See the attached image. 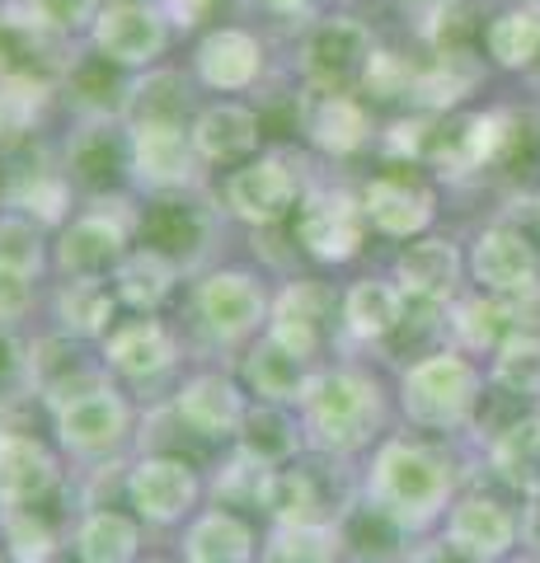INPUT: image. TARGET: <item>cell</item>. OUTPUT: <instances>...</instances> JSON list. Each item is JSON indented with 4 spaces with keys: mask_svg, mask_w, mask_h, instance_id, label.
<instances>
[{
    "mask_svg": "<svg viewBox=\"0 0 540 563\" xmlns=\"http://www.w3.org/2000/svg\"><path fill=\"white\" fill-rule=\"evenodd\" d=\"M146 563H169V559H146Z\"/></svg>",
    "mask_w": 540,
    "mask_h": 563,
    "instance_id": "obj_51",
    "label": "cell"
},
{
    "mask_svg": "<svg viewBox=\"0 0 540 563\" xmlns=\"http://www.w3.org/2000/svg\"><path fill=\"white\" fill-rule=\"evenodd\" d=\"M188 132H194V151L202 165H245L258 155V141H264V118H258L250 103L240 99H217L207 103V109L194 113L188 122Z\"/></svg>",
    "mask_w": 540,
    "mask_h": 563,
    "instance_id": "obj_19",
    "label": "cell"
},
{
    "mask_svg": "<svg viewBox=\"0 0 540 563\" xmlns=\"http://www.w3.org/2000/svg\"><path fill=\"white\" fill-rule=\"evenodd\" d=\"M47 263H52L47 225L24 217V211H0V273L38 282Z\"/></svg>",
    "mask_w": 540,
    "mask_h": 563,
    "instance_id": "obj_35",
    "label": "cell"
},
{
    "mask_svg": "<svg viewBox=\"0 0 540 563\" xmlns=\"http://www.w3.org/2000/svg\"><path fill=\"white\" fill-rule=\"evenodd\" d=\"M376 57L372 29L353 14H329L306 29L296 47V70H301L306 90L320 95H353V85L367 80V66Z\"/></svg>",
    "mask_w": 540,
    "mask_h": 563,
    "instance_id": "obj_3",
    "label": "cell"
},
{
    "mask_svg": "<svg viewBox=\"0 0 540 563\" xmlns=\"http://www.w3.org/2000/svg\"><path fill=\"white\" fill-rule=\"evenodd\" d=\"M258 5L273 14H296V10H306V0H258Z\"/></svg>",
    "mask_w": 540,
    "mask_h": 563,
    "instance_id": "obj_47",
    "label": "cell"
},
{
    "mask_svg": "<svg viewBox=\"0 0 540 563\" xmlns=\"http://www.w3.org/2000/svg\"><path fill=\"white\" fill-rule=\"evenodd\" d=\"M62 484V465L33 428H5L0 422V512L14 507H43Z\"/></svg>",
    "mask_w": 540,
    "mask_h": 563,
    "instance_id": "obj_15",
    "label": "cell"
},
{
    "mask_svg": "<svg viewBox=\"0 0 540 563\" xmlns=\"http://www.w3.org/2000/svg\"><path fill=\"white\" fill-rule=\"evenodd\" d=\"M405 301L409 296L395 287V282H381V277H362L343 291V324L353 339H390V333L405 324Z\"/></svg>",
    "mask_w": 540,
    "mask_h": 563,
    "instance_id": "obj_32",
    "label": "cell"
},
{
    "mask_svg": "<svg viewBox=\"0 0 540 563\" xmlns=\"http://www.w3.org/2000/svg\"><path fill=\"white\" fill-rule=\"evenodd\" d=\"M301 422H306V437L324 455H348L367 446L381 422V385L372 376L353 372V366L320 372L301 404Z\"/></svg>",
    "mask_w": 540,
    "mask_h": 563,
    "instance_id": "obj_2",
    "label": "cell"
},
{
    "mask_svg": "<svg viewBox=\"0 0 540 563\" xmlns=\"http://www.w3.org/2000/svg\"><path fill=\"white\" fill-rule=\"evenodd\" d=\"M5 128H10V113H5V103H0V136H5Z\"/></svg>",
    "mask_w": 540,
    "mask_h": 563,
    "instance_id": "obj_48",
    "label": "cell"
},
{
    "mask_svg": "<svg viewBox=\"0 0 540 563\" xmlns=\"http://www.w3.org/2000/svg\"><path fill=\"white\" fill-rule=\"evenodd\" d=\"M0 563H10V554H5V550H0Z\"/></svg>",
    "mask_w": 540,
    "mask_h": 563,
    "instance_id": "obj_49",
    "label": "cell"
},
{
    "mask_svg": "<svg viewBox=\"0 0 540 563\" xmlns=\"http://www.w3.org/2000/svg\"><path fill=\"white\" fill-rule=\"evenodd\" d=\"M169 38L174 24L155 0H103L90 24V47L123 70H155L169 52Z\"/></svg>",
    "mask_w": 540,
    "mask_h": 563,
    "instance_id": "obj_7",
    "label": "cell"
},
{
    "mask_svg": "<svg viewBox=\"0 0 540 563\" xmlns=\"http://www.w3.org/2000/svg\"><path fill=\"white\" fill-rule=\"evenodd\" d=\"M123 493H128V507L142 521L179 526L184 517L198 512L202 479H198V470L188 465L184 455H142V461L128 470Z\"/></svg>",
    "mask_w": 540,
    "mask_h": 563,
    "instance_id": "obj_11",
    "label": "cell"
},
{
    "mask_svg": "<svg viewBox=\"0 0 540 563\" xmlns=\"http://www.w3.org/2000/svg\"><path fill=\"white\" fill-rule=\"evenodd\" d=\"M301 132H306V141H310V146H316L320 155H353V151L367 146V136H372L367 103L353 99V95H320V90H306Z\"/></svg>",
    "mask_w": 540,
    "mask_h": 563,
    "instance_id": "obj_24",
    "label": "cell"
},
{
    "mask_svg": "<svg viewBox=\"0 0 540 563\" xmlns=\"http://www.w3.org/2000/svg\"><path fill=\"white\" fill-rule=\"evenodd\" d=\"M264 512L277 526H324L320 512V488H316V474L301 470V465H283L268 474L264 484Z\"/></svg>",
    "mask_w": 540,
    "mask_h": 563,
    "instance_id": "obj_34",
    "label": "cell"
},
{
    "mask_svg": "<svg viewBox=\"0 0 540 563\" xmlns=\"http://www.w3.org/2000/svg\"><path fill=\"white\" fill-rule=\"evenodd\" d=\"M508 296H494V301H470L461 310V333L475 347H503L508 339H517V324H508Z\"/></svg>",
    "mask_w": 540,
    "mask_h": 563,
    "instance_id": "obj_44",
    "label": "cell"
},
{
    "mask_svg": "<svg viewBox=\"0 0 540 563\" xmlns=\"http://www.w3.org/2000/svg\"><path fill=\"white\" fill-rule=\"evenodd\" d=\"M480 399L475 366L456 352H428L399 380V404L418 428H456Z\"/></svg>",
    "mask_w": 540,
    "mask_h": 563,
    "instance_id": "obj_6",
    "label": "cell"
},
{
    "mask_svg": "<svg viewBox=\"0 0 540 563\" xmlns=\"http://www.w3.org/2000/svg\"><path fill=\"white\" fill-rule=\"evenodd\" d=\"M99 357L123 380H155V376L174 372L179 343H174V333L155 320V314H136V320H118L109 333H103Z\"/></svg>",
    "mask_w": 540,
    "mask_h": 563,
    "instance_id": "obj_20",
    "label": "cell"
},
{
    "mask_svg": "<svg viewBox=\"0 0 540 563\" xmlns=\"http://www.w3.org/2000/svg\"><path fill=\"white\" fill-rule=\"evenodd\" d=\"M475 38H484V5L480 0H438V24H432L438 52H470Z\"/></svg>",
    "mask_w": 540,
    "mask_h": 563,
    "instance_id": "obj_43",
    "label": "cell"
},
{
    "mask_svg": "<svg viewBox=\"0 0 540 563\" xmlns=\"http://www.w3.org/2000/svg\"><path fill=\"white\" fill-rule=\"evenodd\" d=\"M240 376H245V390L264 404H287V409H301L310 385H316V362L296 357L287 352L283 343H273L268 333H258L245 352V366H240Z\"/></svg>",
    "mask_w": 540,
    "mask_h": 563,
    "instance_id": "obj_22",
    "label": "cell"
},
{
    "mask_svg": "<svg viewBox=\"0 0 540 563\" xmlns=\"http://www.w3.org/2000/svg\"><path fill=\"white\" fill-rule=\"evenodd\" d=\"M245 413H250V390L235 376L198 372V376H188L179 390H174V418H179L194 437H207V442L240 437Z\"/></svg>",
    "mask_w": 540,
    "mask_h": 563,
    "instance_id": "obj_16",
    "label": "cell"
},
{
    "mask_svg": "<svg viewBox=\"0 0 540 563\" xmlns=\"http://www.w3.org/2000/svg\"><path fill=\"white\" fill-rule=\"evenodd\" d=\"M10 211H24L38 225H66L71 221V179H66V169H24L10 188Z\"/></svg>",
    "mask_w": 540,
    "mask_h": 563,
    "instance_id": "obj_36",
    "label": "cell"
},
{
    "mask_svg": "<svg viewBox=\"0 0 540 563\" xmlns=\"http://www.w3.org/2000/svg\"><path fill=\"white\" fill-rule=\"evenodd\" d=\"M306 422H296V413L287 404H264L254 399L245 422H240V437H235V451L250 455L254 465L264 470H283L301 455V442H306Z\"/></svg>",
    "mask_w": 540,
    "mask_h": 563,
    "instance_id": "obj_26",
    "label": "cell"
},
{
    "mask_svg": "<svg viewBox=\"0 0 540 563\" xmlns=\"http://www.w3.org/2000/svg\"><path fill=\"white\" fill-rule=\"evenodd\" d=\"M447 493H451V465H447V455H438L432 446L395 437V442L376 451L367 498L386 507L395 521H405V526L432 521L442 512Z\"/></svg>",
    "mask_w": 540,
    "mask_h": 563,
    "instance_id": "obj_1",
    "label": "cell"
},
{
    "mask_svg": "<svg viewBox=\"0 0 540 563\" xmlns=\"http://www.w3.org/2000/svg\"><path fill=\"white\" fill-rule=\"evenodd\" d=\"M362 231H367V211H362V198H348V192H306L291 217L296 244L316 263L357 258Z\"/></svg>",
    "mask_w": 540,
    "mask_h": 563,
    "instance_id": "obj_14",
    "label": "cell"
},
{
    "mask_svg": "<svg viewBox=\"0 0 540 563\" xmlns=\"http://www.w3.org/2000/svg\"><path fill=\"white\" fill-rule=\"evenodd\" d=\"M29 306H33V282H24V277H5V273H0V324L24 320Z\"/></svg>",
    "mask_w": 540,
    "mask_h": 563,
    "instance_id": "obj_46",
    "label": "cell"
},
{
    "mask_svg": "<svg viewBox=\"0 0 540 563\" xmlns=\"http://www.w3.org/2000/svg\"><path fill=\"white\" fill-rule=\"evenodd\" d=\"M221 202L235 221L268 231V225H283L287 217H296V207H301V179L287 165V155H254V161L225 169Z\"/></svg>",
    "mask_w": 540,
    "mask_h": 563,
    "instance_id": "obj_9",
    "label": "cell"
},
{
    "mask_svg": "<svg viewBox=\"0 0 540 563\" xmlns=\"http://www.w3.org/2000/svg\"><path fill=\"white\" fill-rule=\"evenodd\" d=\"M484 47L498 66H531L540 57V10H508L484 29Z\"/></svg>",
    "mask_w": 540,
    "mask_h": 563,
    "instance_id": "obj_40",
    "label": "cell"
},
{
    "mask_svg": "<svg viewBox=\"0 0 540 563\" xmlns=\"http://www.w3.org/2000/svg\"><path fill=\"white\" fill-rule=\"evenodd\" d=\"M109 282H113L118 301H123L128 310L155 314L174 296V287H179V268H174L165 254L146 250V244H132V250L123 254V263L109 273Z\"/></svg>",
    "mask_w": 540,
    "mask_h": 563,
    "instance_id": "obj_29",
    "label": "cell"
},
{
    "mask_svg": "<svg viewBox=\"0 0 540 563\" xmlns=\"http://www.w3.org/2000/svg\"><path fill=\"white\" fill-rule=\"evenodd\" d=\"M513 512L494 498H461L447 517V550L465 563H494L513 550Z\"/></svg>",
    "mask_w": 540,
    "mask_h": 563,
    "instance_id": "obj_23",
    "label": "cell"
},
{
    "mask_svg": "<svg viewBox=\"0 0 540 563\" xmlns=\"http://www.w3.org/2000/svg\"><path fill=\"white\" fill-rule=\"evenodd\" d=\"M273 296L245 268H212L194 287V320L212 343H254L268 329Z\"/></svg>",
    "mask_w": 540,
    "mask_h": 563,
    "instance_id": "obj_4",
    "label": "cell"
},
{
    "mask_svg": "<svg viewBox=\"0 0 540 563\" xmlns=\"http://www.w3.org/2000/svg\"><path fill=\"white\" fill-rule=\"evenodd\" d=\"M132 85L136 80H128V70L103 62L99 52L66 70V99H71L85 118H123L128 99H132Z\"/></svg>",
    "mask_w": 540,
    "mask_h": 563,
    "instance_id": "obj_33",
    "label": "cell"
},
{
    "mask_svg": "<svg viewBox=\"0 0 540 563\" xmlns=\"http://www.w3.org/2000/svg\"><path fill=\"white\" fill-rule=\"evenodd\" d=\"M0 540H5L10 563H52L62 554L57 526L43 517V507H14V512H0Z\"/></svg>",
    "mask_w": 540,
    "mask_h": 563,
    "instance_id": "obj_39",
    "label": "cell"
},
{
    "mask_svg": "<svg viewBox=\"0 0 540 563\" xmlns=\"http://www.w3.org/2000/svg\"><path fill=\"white\" fill-rule=\"evenodd\" d=\"M136 244L165 254L174 268L188 273L212 254L217 244V211L194 188L184 192H151V202L136 211Z\"/></svg>",
    "mask_w": 540,
    "mask_h": 563,
    "instance_id": "obj_5",
    "label": "cell"
},
{
    "mask_svg": "<svg viewBox=\"0 0 540 563\" xmlns=\"http://www.w3.org/2000/svg\"><path fill=\"white\" fill-rule=\"evenodd\" d=\"M118 291L109 277H66L57 296H52V314H57V329L71 333V339H103L118 324Z\"/></svg>",
    "mask_w": 540,
    "mask_h": 563,
    "instance_id": "obj_28",
    "label": "cell"
},
{
    "mask_svg": "<svg viewBox=\"0 0 540 563\" xmlns=\"http://www.w3.org/2000/svg\"><path fill=\"white\" fill-rule=\"evenodd\" d=\"M536 521H540V507H536ZM536 540H540V531H536Z\"/></svg>",
    "mask_w": 540,
    "mask_h": 563,
    "instance_id": "obj_50",
    "label": "cell"
},
{
    "mask_svg": "<svg viewBox=\"0 0 540 563\" xmlns=\"http://www.w3.org/2000/svg\"><path fill=\"white\" fill-rule=\"evenodd\" d=\"M536 244L517 225H489L475 244V277L494 296H521L536 287Z\"/></svg>",
    "mask_w": 540,
    "mask_h": 563,
    "instance_id": "obj_25",
    "label": "cell"
},
{
    "mask_svg": "<svg viewBox=\"0 0 540 563\" xmlns=\"http://www.w3.org/2000/svg\"><path fill=\"white\" fill-rule=\"evenodd\" d=\"M132 136V184L146 192H184L198 184V151L184 122H128Z\"/></svg>",
    "mask_w": 540,
    "mask_h": 563,
    "instance_id": "obj_13",
    "label": "cell"
},
{
    "mask_svg": "<svg viewBox=\"0 0 540 563\" xmlns=\"http://www.w3.org/2000/svg\"><path fill=\"white\" fill-rule=\"evenodd\" d=\"M362 211H367V225L381 235L409 240L418 231H428L432 221V188L414 174H376V179L362 188Z\"/></svg>",
    "mask_w": 540,
    "mask_h": 563,
    "instance_id": "obj_21",
    "label": "cell"
},
{
    "mask_svg": "<svg viewBox=\"0 0 540 563\" xmlns=\"http://www.w3.org/2000/svg\"><path fill=\"white\" fill-rule=\"evenodd\" d=\"M329 563H339V554H334V559H329Z\"/></svg>",
    "mask_w": 540,
    "mask_h": 563,
    "instance_id": "obj_52",
    "label": "cell"
},
{
    "mask_svg": "<svg viewBox=\"0 0 540 563\" xmlns=\"http://www.w3.org/2000/svg\"><path fill=\"white\" fill-rule=\"evenodd\" d=\"M494 465L503 470V479H513L517 488L540 493V413L517 418L513 428L494 432Z\"/></svg>",
    "mask_w": 540,
    "mask_h": 563,
    "instance_id": "obj_38",
    "label": "cell"
},
{
    "mask_svg": "<svg viewBox=\"0 0 540 563\" xmlns=\"http://www.w3.org/2000/svg\"><path fill=\"white\" fill-rule=\"evenodd\" d=\"M52 432H57L62 451L85 455V461H99V455H113L132 437V404L109 380L90 395L62 404V409H52Z\"/></svg>",
    "mask_w": 540,
    "mask_h": 563,
    "instance_id": "obj_10",
    "label": "cell"
},
{
    "mask_svg": "<svg viewBox=\"0 0 540 563\" xmlns=\"http://www.w3.org/2000/svg\"><path fill=\"white\" fill-rule=\"evenodd\" d=\"M494 380L498 390H508L517 399H531L540 395V343L536 339H508L498 347V362H494Z\"/></svg>",
    "mask_w": 540,
    "mask_h": 563,
    "instance_id": "obj_42",
    "label": "cell"
},
{
    "mask_svg": "<svg viewBox=\"0 0 540 563\" xmlns=\"http://www.w3.org/2000/svg\"><path fill=\"white\" fill-rule=\"evenodd\" d=\"M268 52L240 24H217L207 29L194 47V76L217 95H245L250 85L264 76Z\"/></svg>",
    "mask_w": 540,
    "mask_h": 563,
    "instance_id": "obj_18",
    "label": "cell"
},
{
    "mask_svg": "<svg viewBox=\"0 0 540 563\" xmlns=\"http://www.w3.org/2000/svg\"><path fill=\"white\" fill-rule=\"evenodd\" d=\"M103 0H20L14 10H5L10 20H20L33 33H76L90 29Z\"/></svg>",
    "mask_w": 540,
    "mask_h": 563,
    "instance_id": "obj_41",
    "label": "cell"
},
{
    "mask_svg": "<svg viewBox=\"0 0 540 563\" xmlns=\"http://www.w3.org/2000/svg\"><path fill=\"white\" fill-rule=\"evenodd\" d=\"M142 517H128L118 507H95L76 526L71 554L76 563H136L142 554Z\"/></svg>",
    "mask_w": 540,
    "mask_h": 563,
    "instance_id": "obj_31",
    "label": "cell"
},
{
    "mask_svg": "<svg viewBox=\"0 0 540 563\" xmlns=\"http://www.w3.org/2000/svg\"><path fill=\"white\" fill-rule=\"evenodd\" d=\"M395 277H399V291L409 301H447L456 291V277H461V258L447 240H414L405 254L395 258Z\"/></svg>",
    "mask_w": 540,
    "mask_h": 563,
    "instance_id": "obj_30",
    "label": "cell"
},
{
    "mask_svg": "<svg viewBox=\"0 0 540 563\" xmlns=\"http://www.w3.org/2000/svg\"><path fill=\"white\" fill-rule=\"evenodd\" d=\"M136 244V211H109V202H95L90 211H76L57 231L52 244V268L62 277H109L123 254Z\"/></svg>",
    "mask_w": 540,
    "mask_h": 563,
    "instance_id": "obj_8",
    "label": "cell"
},
{
    "mask_svg": "<svg viewBox=\"0 0 540 563\" xmlns=\"http://www.w3.org/2000/svg\"><path fill=\"white\" fill-rule=\"evenodd\" d=\"M184 563H258L254 526L231 507H207L184 531Z\"/></svg>",
    "mask_w": 540,
    "mask_h": 563,
    "instance_id": "obj_27",
    "label": "cell"
},
{
    "mask_svg": "<svg viewBox=\"0 0 540 563\" xmlns=\"http://www.w3.org/2000/svg\"><path fill=\"white\" fill-rule=\"evenodd\" d=\"M405 531H409L405 521H395L386 507L367 498L362 507H353V512H343V521H339V531H334V536H339L357 559L386 563V559H395V550H399V540H405Z\"/></svg>",
    "mask_w": 540,
    "mask_h": 563,
    "instance_id": "obj_37",
    "label": "cell"
},
{
    "mask_svg": "<svg viewBox=\"0 0 540 563\" xmlns=\"http://www.w3.org/2000/svg\"><path fill=\"white\" fill-rule=\"evenodd\" d=\"M24 385H33V376H29V347L14 339L10 324H0V404H10L14 395L24 390Z\"/></svg>",
    "mask_w": 540,
    "mask_h": 563,
    "instance_id": "obj_45",
    "label": "cell"
},
{
    "mask_svg": "<svg viewBox=\"0 0 540 563\" xmlns=\"http://www.w3.org/2000/svg\"><path fill=\"white\" fill-rule=\"evenodd\" d=\"M62 169L71 188L103 198L132 184V136L123 118H85V128L66 141Z\"/></svg>",
    "mask_w": 540,
    "mask_h": 563,
    "instance_id": "obj_12",
    "label": "cell"
},
{
    "mask_svg": "<svg viewBox=\"0 0 540 563\" xmlns=\"http://www.w3.org/2000/svg\"><path fill=\"white\" fill-rule=\"evenodd\" d=\"M334 291L320 287V282H287L283 291L273 296V314H268V339L283 343L287 352H296V357L316 362L320 347L329 339V320H334Z\"/></svg>",
    "mask_w": 540,
    "mask_h": 563,
    "instance_id": "obj_17",
    "label": "cell"
}]
</instances>
